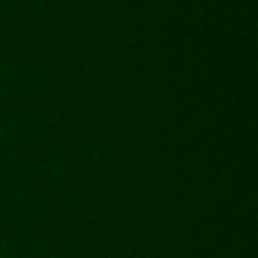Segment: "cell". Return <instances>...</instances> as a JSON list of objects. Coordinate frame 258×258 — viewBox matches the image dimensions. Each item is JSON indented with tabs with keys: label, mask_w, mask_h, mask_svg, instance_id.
<instances>
[]
</instances>
